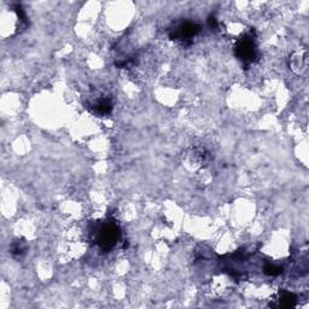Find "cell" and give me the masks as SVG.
I'll return each mask as SVG.
<instances>
[{
	"label": "cell",
	"instance_id": "cell-3",
	"mask_svg": "<svg viewBox=\"0 0 309 309\" xmlns=\"http://www.w3.org/2000/svg\"><path fill=\"white\" fill-rule=\"evenodd\" d=\"M236 55L243 63H251L256 57V44L252 35H246L236 44Z\"/></svg>",
	"mask_w": 309,
	"mask_h": 309
},
{
	"label": "cell",
	"instance_id": "cell-2",
	"mask_svg": "<svg viewBox=\"0 0 309 309\" xmlns=\"http://www.w3.org/2000/svg\"><path fill=\"white\" fill-rule=\"evenodd\" d=\"M199 32L200 27L198 24L194 23V22L186 21L172 28L171 32H169V38L172 40L180 41L183 44H191Z\"/></svg>",
	"mask_w": 309,
	"mask_h": 309
},
{
	"label": "cell",
	"instance_id": "cell-4",
	"mask_svg": "<svg viewBox=\"0 0 309 309\" xmlns=\"http://www.w3.org/2000/svg\"><path fill=\"white\" fill-rule=\"evenodd\" d=\"M91 109L93 110L94 114L99 116H107L109 115L113 110V104H111L110 99L107 98V97H103V98H99L96 102L92 103Z\"/></svg>",
	"mask_w": 309,
	"mask_h": 309
},
{
	"label": "cell",
	"instance_id": "cell-6",
	"mask_svg": "<svg viewBox=\"0 0 309 309\" xmlns=\"http://www.w3.org/2000/svg\"><path fill=\"white\" fill-rule=\"evenodd\" d=\"M27 251V246L23 241H17L12 244L11 247V254H12L13 257L16 258H21L22 256L26 254Z\"/></svg>",
	"mask_w": 309,
	"mask_h": 309
},
{
	"label": "cell",
	"instance_id": "cell-7",
	"mask_svg": "<svg viewBox=\"0 0 309 309\" xmlns=\"http://www.w3.org/2000/svg\"><path fill=\"white\" fill-rule=\"evenodd\" d=\"M282 272H283V269L280 268V267L274 266V264H267V266L264 267V273H266L267 275H271V277L279 275Z\"/></svg>",
	"mask_w": 309,
	"mask_h": 309
},
{
	"label": "cell",
	"instance_id": "cell-1",
	"mask_svg": "<svg viewBox=\"0 0 309 309\" xmlns=\"http://www.w3.org/2000/svg\"><path fill=\"white\" fill-rule=\"evenodd\" d=\"M121 237L119 225L115 221H107L99 227L97 232V244L104 251L113 249L118 244Z\"/></svg>",
	"mask_w": 309,
	"mask_h": 309
},
{
	"label": "cell",
	"instance_id": "cell-5",
	"mask_svg": "<svg viewBox=\"0 0 309 309\" xmlns=\"http://www.w3.org/2000/svg\"><path fill=\"white\" fill-rule=\"evenodd\" d=\"M296 300H297L296 296H295L294 294L288 291H283L279 294V300H278V302H279L280 307L291 308L296 306Z\"/></svg>",
	"mask_w": 309,
	"mask_h": 309
}]
</instances>
